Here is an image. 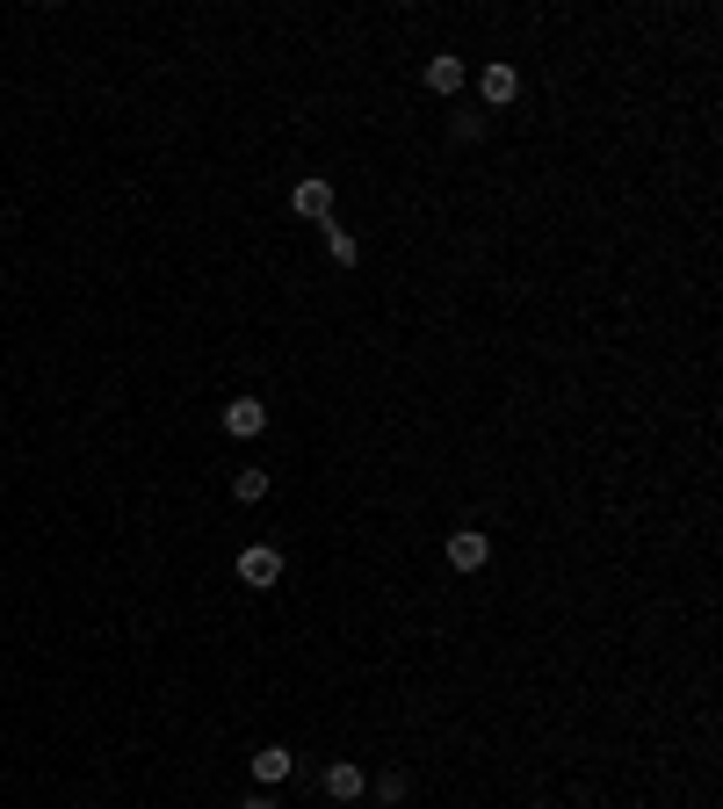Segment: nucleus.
I'll list each match as a JSON object with an SVG mask.
<instances>
[{"instance_id": "1", "label": "nucleus", "mask_w": 723, "mask_h": 809, "mask_svg": "<svg viewBox=\"0 0 723 809\" xmlns=\"http://www.w3.org/2000/svg\"><path fill=\"white\" fill-rule=\"evenodd\" d=\"M260 427H268V405H260V397H232V405H224V434H232V441H254Z\"/></svg>"}, {"instance_id": "2", "label": "nucleus", "mask_w": 723, "mask_h": 809, "mask_svg": "<svg viewBox=\"0 0 723 809\" xmlns=\"http://www.w3.org/2000/svg\"><path fill=\"white\" fill-rule=\"evenodd\" d=\"M478 94H485V102H492V109H507V102H514V94H521V72L507 66V58H492V66L478 72Z\"/></svg>"}, {"instance_id": "3", "label": "nucleus", "mask_w": 723, "mask_h": 809, "mask_svg": "<svg viewBox=\"0 0 723 809\" xmlns=\"http://www.w3.org/2000/svg\"><path fill=\"white\" fill-rule=\"evenodd\" d=\"M240 578H246L254 593H268V586L282 578V550H268V542H260V550H246V557H240Z\"/></svg>"}, {"instance_id": "4", "label": "nucleus", "mask_w": 723, "mask_h": 809, "mask_svg": "<svg viewBox=\"0 0 723 809\" xmlns=\"http://www.w3.org/2000/svg\"><path fill=\"white\" fill-rule=\"evenodd\" d=\"M485 557H492V542H485L478 528H456V535H448V564H456V571H485Z\"/></svg>"}, {"instance_id": "5", "label": "nucleus", "mask_w": 723, "mask_h": 809, "mask_svg": "<svg viewBox=\"0 0 723 809\" xmlns=\"http://www.w3.org/2000/svg\"><path fill=\"white\" fill-rule=\"evenodd\" d=\"M290 203H297V217H319V224H326V217H333V181H319V173H311V181H297Z\"/></svg>"}, {"instance_id": "6", "label": "nucleus", "mask_w": 723, "mask_h": 809, "mask_svg": "<svg viewBox=\"0 0 723 809\" xmlns=\"http://www.w3.org/2000/svg\"><path fill=\"white\" fill-rule=\"evenodd\" d=\"M297 774V752H282V744H268V752H254V780H268V788H282V780Z\"/></svg>"}, {"instance_id": "7", "label": "nucleus", "mask_w": 723, "mask_h": 809, "mask_svg": "<svg viewBox=\"0 0 723 809\" xmlns=\"http://www.w3.org/2000/svg\"><path fill=\"white\" fill-rule=\"evenodd\" d=\"M326 795H333V802H355V795H362V766H355V759H333V766H326Z\"/></svg>"}, {"instance_id": "8", "label": "nucleus", "mask_w": 723, "mask_h": 809, "mask_svg": "<svg viewBox=\"0 0 723 809\" xmlns=\"http://www.w3.org/2000/svg\"><path fill=\"white\" fill-rule=\"evenodd\" d=\"M427 87L434 94H456L464 87V58H427Z\"/></svg>"}, {"instance_id": "9", "label": "nucleus", "mask_w": 723, "mask_h": 809, "mask_svg": "<svg viewBox=\"0 0 723 809\" xmlns=\"http://www.w3.org/2000/svg\"><path fill=\"white\" fill-rule=\"evenodd\" d=\"M232 499H246V506H254V499H268V470H260V463H246L240 477H232Z\"/></svg>"}, {"instance_id": "10", "label": "nucleus", "mask_w": 723, "mask_h": 809, "mask_svg": "<svg viewBox=\"0 0 723 809\" xmlns=\"http://www.w3.org/2000/svg\"><path fill=\"white\" fill-rule=\"evenodd\" d=\"M326 254H333V268H355V260H362L355 232H333V224H326Z\"/></svg>"}, {"instance_id": "11", "label": "nucleus", "mask_w": 723, "mask_h": 809, "mask_svg": "<svg viewBox=\"0 0 723 809\" xmlns=\"http://www.w3.org/2000/svg\"><path fill=\"white\" fill-rule=\"evenodd\" d=\"M240 809H276V802H268V795H254V802H240Z\"/></svg>"}]
</instances>
